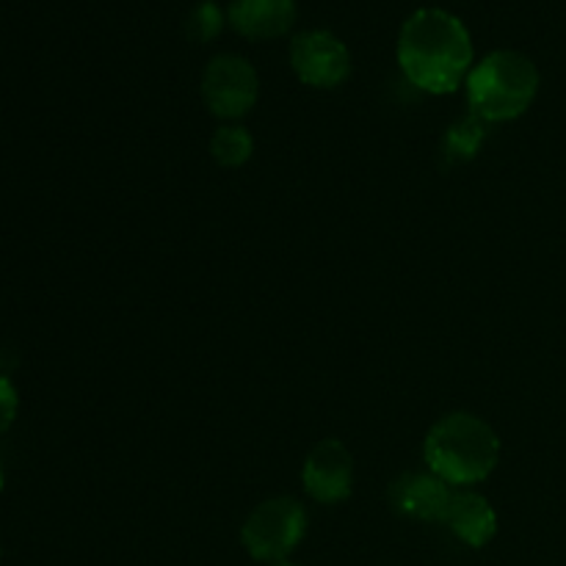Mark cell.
<instances>
[{
	"instance_id": "6da1fadb",
	"label": "cell",
	"mask_w": 566,
	"mask_h": 566,
	"mask_svg": "<svg viewBox=\"0 0 566 566\" xmlns=\"http://www.w3.org/2000/svg\"><path fill=\"white\" fill-rule=\"evenodd\" d=\"M398 66L426 94H453L473 70L468 25L446 9H418L403 20L396 44Z\"/></svg>"
},
{
	"instance_id": "7a4b0ae2",
	"label": "cell",
	"mask_w": 566,
	"mask_h": 566,
	"mask_svg": "<svg viewBox=\"0 0 566 566\" xmlns=\"http://www.w3.org/2000/svg\"><path fill=\"white\" fill-rule=\"evenodd\" d=\"M501 437L490 420L475 412H448L426 431V470L440 475L453 490L484 484L501 464Z\"/></svg>"
},
{
	"instance_id": "3957f363",
	"label": "cell",
	"mask_w": 566,
	"mask_h": 566,
	"mask_svg": "<svg viewBox=\"0 0 566 566\" xmlns=\"http://www.w3.org/2000/svg\"><path fill=\"white\" fill-rule=\"evenodd\" d=\"M464 94L470 114L486 125L520 119L539 94V70L520 50H492L473 64Z\"/></svg>"
},
{
	"instance_id": "277c9868",
	"label": "cell",
	"mask_w": 566,
	"mask_h": 566,
	"mask_svg": "<svg viewBox=\"0 0 566 566\" xmlns=\"http://www.w3.org/2000/svg\"><path fill=\"white\" fill-rule=\"evenodd\" d=\"M307 536V512L302 501L276 495L258 503L241 525V545L260 564L287 562Z\"/></svg>"
},
{
	"instance_id": "5b68a950",
	"label": "cell",
	"mask_w": 566,
	"mask_h": 566,
	"mask_svg": "<svg viewBox=\"0 0 566 566\" xmlns=\"http://www.w3.org/2000/svg\"><path fill=\"white\" fill-rule=\"evenodd\" d=\"M205 105L221 122H241L260 99V77L252 61L235 53H221L202 72Z\"/></svg>"
},
{
	"instance_id": "8992f818",
	"label": "cell",
	"mask_w": 566,
	"mask_h": 566,
	"mask_svg": "<svg viewBox=\"0 0 566 566\" xmlns=\"http://www.w3.org/2000/svg\"><path fill=\"white\" fill-rule=\"evenodd\" d=\"M291 66L304 86L337 88L352 75V53L340 36L313 28L293 36Z\"/></svg>"
},
{
	"instance_id": "52a82bcc",
	"label": "cell",
	"mask_w": 566,
	"mask_h": 566,
	"mask_svg": "<svg viewBox=\"0 0 566 566\" xmlns=\"http://www.w3.org/2000/svg\"><path fill=\"white\" fill-rule=\"evenodd\" d=\"M302 486L321 506H335L354 492V457L337 437L315 442L302 462Z\"/></svg>"
},
{
	"instance_id": "ba28073f",
	"label": "cell",
	"mask_w": 566,
	"mask_h": 566,
	"mask_svg": "<svg viewBox=\"0 0 566 566\" xmlns=\"http://www.w3.org/2000/svg\"><path fill=\"white\" fill-rule=\"evenodd\" d=\"M387 495H390V506L401 517L420 520V523H446L453 486H448L431 470H420V473L398 475Z\"/></svg>"
},
{
	"instance_id": "9c48e42d",
	"label": "cell",
	"mask_w": 566,
	"mask_h": 566,
	"mask_svg": "<svg viewBox=\"0 0 566 566\" xmlns=\"http://www.w3.org/2000/svg\"><path fill=\"white\" fill-rule=\"evenodd\" d=\"M459 542L473 551L492 545L497 536V512L486 495L475 490H453L451 506H448L446 523Z\"/></svg>"
},
{
	"instance_id": "30bf717a",
	"label": "cell",
	"mask_w": 566,
	"mask_h": 566,
	"mask_svg": "<svg viewBox=\"0 0 566 566\" xmlns=\"http://www.w3.org/2000/svg\"><path fill=\"white\" fill-rule=\"evenodd\" d=\"M227 20L247 39L285 36L296 22V0H232Z\"/></svg>"
},
{
	"instance_id": "8fae6325",
	"label": "cell",
	"mask_w": 566,
	"mask_h": 566,
	"mask_svg": "<svg viewBox=\"0 0 566 566\" xmlns=\"http://www.w3.org/2000/svg\"><path fill=\"white\" fill-rule=\"evenodd\" d=\"M210 158L224 169H241L254 155V136L241 122H224L210 136Z\"/></svg>"
},
{
	"instance_id": "7c38bea8",
	"label": "cell",
	"mask_w": 566,
	"mask_h": 566,
	"mask_svg": "<svg viewBox=\"0 0 566 566\" xmlns=\"http://www.w3.org/2000/svg\"><path fill=\"white\" fill-rule=\"evenodd\" d=\"M486 136H490V125L481 116H459L457 122L448 125L446 136H442V155L453 160V164H468V160H473L481 153Z\"/></svg>"
},
{
	"instance_id": "4fadbf2b",
	"label": "cell",
	"mask_w": 566,
	"mask_h": 566,
	"mask_svg": "<svg viewBox=\"0 0 566 566\" xmlns=\"http://www.w3.org/2000/svg\"><path fill=\"white\" fill-rule=\"evenodd\" d=\"M221 28H224V14L213 0H202V3L193 6L186 20V33L193 42H210V39L219 36Z\"/></svg>"
},
{
	"instance_id": "5bb4252c",
	"label": "cell",
	"mask_w": 566,
	"mask_h": 566,
	"mask_svg": "<svg viewBox=\"0 0 566 566\" xmlns=\"http://www.w3.org/2000/svg\"><path fill=\"white\" fill-rule=\"evenodd\" d=\"M17 412H20V396L9 376H0V437L14 426Z\"/></svg>"
},
{
	"instance_id": "9a60e30c",
	"label": "cell",
	"mask_w": 566,
	"mask_h": 566,
	"mask_svg": "<svg viewBox=\"0 0 566 566\" xmlns=\"http://www.w3.org/2000/svg\"><path fill=\"white\" fill-rule=\"evenodd\" d=\"M271 566H298V564H293L291 558H287V562H276V564H271Z\"/></svg>"
},
{
	"instance_id": "2e32d148",
	"label": "cell",
	"mask_w": 566,
	"mask_h": 566,
	"mask_svg": "<svg viewBox=\"0 0 566 566\" xmlns=\"http://www.w3.org/2000/svg\"><path fill=\"white\" fill-rule=\"evenodd\" d=\"M0 492H3V468H0Z\"/></svg>"
}]
</instances>
